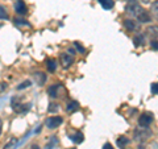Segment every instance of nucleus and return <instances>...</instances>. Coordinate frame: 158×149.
I'll return each instance as SVG.
<instances>
[{
	"instance_id": "0eeeda50",
	"label": "nucleus",
	"mask_w": 158,
	"mask_h": 149,
	"mask_svg": "<svg viewBox=\"0 0 158 149\" xmlns=\"http://www.w3.org/2000/svg\"><path fill=\"white\" fill-rule=\"evenodd\" d=\"M59 88H62V86H61L59 83H54V84H52V86L48 88L49 95H50L52 98H57V96H58V90H59Z\"/></svg>"
},
{
	"instance_id": "1a4fd4ad",
	"label": "nucleus",
	"mask_w": 158,
	"mask_h": 149,
	"mask_svg": "<svg viewBox=\"0 0 158 149\" xmlns=\"http://www.w3.org/2000/svg\"><path fill=\"white\" fill-rule=\"evenodd\" d=\"M124 27L129 32H133V31H136L137 29V24H136V21H133V20L127 19V20H124Z\"/></svg>"
},
{
	"instance_id": "c756f323",
	"label": "nucleus",
	"mask_w": 158,
	"mask_h": 149,
	"mask_svg": "<svg viewBox=\"0 0 158 149\" xmlns=\"http://www.w3.org/2000/svg\"><path fill=\"white\" fill-rule=\"evenodd\" d=\"M133 3H137V0H128V4H133Z\"/></svg>"
},
{
	"instance_id": "dca6fc26",
	"label": "nucleus",
	"mask_w": 158,
	"mask_h": 149,
	"mask_svg": "<svg viewBox=\"0 0 158 149\" xmlns=\"http://www.w3.org/2000/svg\"><path fill=\"white\" fill-rule=\"evenodd\" d=\"M148 33H149L153 38H158V27L157 25L149 27V28H148Z\"/></svg>"
},
{
	"instance_id": "bb28decb",
	"label": "nucleus",
	"mask_w": 158,
	"mask_h": 149,
	"mask_svg": "<svg viewBox=\"0 0 158 149\" xmlns=\"http://www.w3.org/2000/svg\"><path fill=\"white\" fill-rule=\"evenodd\" d=\"M150 46H152V49H154V50H158V41H152Z\"/></svg>"
},
{
	"instance_id": "2eb2a0df",
	"label": "nucleus",
	"mask_w": 158,
	"mask_h": 149,
	"mask_svg": "<svg viewBox=\"0 0 158 149\" xmlns=\"http://www.w3.org/2000/svg\"><path fill=\"white\" fill-rule=\"evenodd\" d=\"M79 108V103L77 100H71V102H69L67 103V107H66V110L69 112H73V111H75Z\"/></svg>"
},
{
	"instance_id": "6ab92c4d",
	"label": "nucleus",
	"mask_w": 158,
	"mask_h": 149,
	"mask_svg": "<svg viewBox=\"0 0 158 149\" xmlns=\"http://www.w3.org/2000/svg\"><path fill=\"white\" fill-rule=\"evenodd\" d=\"M152 13L158 19V0H156V2L152 4Z\"/></svg>"
},
{
	"instance_id": "9d476101",
	"label": "nucleus",
	"mask_w": 158,
	"mask_h": 149,
	"mask_svg": "<svg viewBox=\"0 0 158 149\" xmlns=\"http://www.w3.org/2000/svg\"><path fill=\"white\" fill-rule=\"evenodd\" d=\"M133 42H135V46H144L145 45V37L144 34H137V36L133 37Z\"/></svg>"
},
{
	"instance_id": "f3484780",
	"label": "nucleus",
	"mask_w": 158,
	"mask_h": 149,
	"mask_svg": "<svg viewBox=\"0 0 158 149\" xmlns=\"http://www.w3.org/2000/svg\"><path fill=\"white\" fill-rule=\"evenodd\" d=\"M46 66H48V70L49 71H54L57 67V62L54 59H48L46 61Z\"/></svg>"
},
{
	"instance_id": "20e7f679",
	"label": "nucleus",
	"mask_w": 158,
	"mask_h": 149,
	"mask_svg": "<svg viewBox=\"0 0 158 149\" xmlns=\"http://www.w3.org/2000/svg\"><path fill=\"white\" fill-rule=\"evenodd\" d=\"M59 59H61V65L65 67V69H67V67H70L73 65L74 56H71L70 53H62L61 57H59Z\"/></svg>"
},
{
	"instance_id": "2f4dec72",
	"label": "nucleus",
	"mask_w": 158,
	"mask_h": 149,
	"mask_svg": "<svg viewBox=\"0 0 158 149\" xmlns=\"http://www.w3.org/2000/svg\"><path fill=\"white\" fill-rule=\"evenodd\" d=\"M32 149H40V148H38V147H36V145H34V147H33Z\"/></svg>"
},
{
	"instance_id": "39448f33",
	"label": "nucleus",
	"mask_w": 158,
	"mask_h": 149,
	"mask_svg": "<svg viewBox=\"0 0 158 149\" xmlns=\"http://www.w3.org/2000/svg\"><path fill=\"white\" fill-rule=\"evenodd\" d=\"M153 123V115L152 113H142V115L138 117V124L141 127H149L150 124Z\"/></svg>"
},
{
	"instance_id": "9b49d317",
	"label": "nucleus",
	"mask_w": 158,
	"mask_h": 149,
	"mask_svg": "<svg viewBox=\"0 0 158 149\" xmlns=\"http://www.w3.org/2000/svg\"><path fill=\"white\" fill-rule=\"evenodd\" d=\"M13 110L19 113H24L29 110V104H13Z\"/></svg>"
},
{
	"instance_id": "5701e85b",
	"label": "nucleus",
	"mask_w": 158,
	"mask_h": 149,
	"mask_svg": "<svg viewBox=\"0 0 158 149\" xmlns=\"http://www.w3.org/2000/svg\"><path fill=\"white\" fill-rule=\"evenodd\" d=\"M58 143V140H57V138H56V136H54L53 138H52V141L50 143H49L48 144V145H46V149H53V147L54 145H56V144Z\"/></svg>"
},
{
	"instance_id": "b1692460",
	"label": "nucleus",
	"mask_w": 158,
	"mask_h": 149,
	"mask_svg": "<svg viewBox=\"0 0 158 149\" xmlns=\"http://www.w3.org/2000/svg\"><path fill=\"white\" fill-rule=\"evenodd\" d=\"M58 108H59V107L57 106V104L52 103V104H50V107L48 108V111H49V112H57V111H58Z\"/></svg>"
},
{
	"instance_id": "7c9ffc66",
	"label": "nucleus",
	"mask_w": 158,
	"mask_h": 149,
	"mask_svg": "<svg viewBox=\"0 0 158 149\" xmlns=\"http://www.w3.org/2000/svg\"><path fill=\"white\" fill-rule=\"evenodd\" d=\"M2 127H3V121H2V119H0V135H2Z\"/></svg>"
},
{
	"instance_id": "473e14b6",
	"label": "nucleus",
	"mask_w": 158,
	"mask_h": 149,
	"mask_svg": "<svg viewBox=\"0 0 158 149\" xmlns=\"http://www.w3.org/2000/svg\"><path fill=\"white\" fill-rule=\"evenodd\" d=\"M71 149H75V148H71Z\"/></svg>"
},
{
	"instance_id": "c85d7f7f",
	"label": "nucleus",
	"mask_w": 158,
	"mask_h": 149,
	"mask_svg": "<svg viewBox=\"0 0 158 149\" xmlns=\"http://www.w3.org/2000/svg\"><path fill=\"white\" fill-rule=\"evenodd\" d=\"M103 149H113V148H112V145L110 143H107V144H104V148H103Z\"/></svg>"
},
{
	"instance_id": "f03ea898",
	"label": "nucleus",
	"mask_w": 158,
	"mask_h": 149,
	"mask_svg": "<svg viewBox=\"0 0 158 149\" xmlns=\"http://www.w3.org/2000/svg\"><path fill=\"white\" fill-rule=\"evenodd\" d=\"M150 136H152V132L148 127H141L140 126L138 128L135 130V140L136 141H140V143L146 141Z\"/></svg>"
},
{
	"instance_id": "a878e982",
	"label": "nucleus",
	"mask_w": 158,
	"mask_h": 149,
	"mask_svg": "<svg viewBox=\"0 0 158 149\" xmlns=\"http://www.w3.org/2000/svg\"><path fill=\"white\" fill-rule=\"evenodd\" d=\"M152 92L153 94H158V82L152 84Z\"/></svg>"
},
{
	"instance_id": "393cba45",
	"label": "nucleus",
	"mask_w": 158,
	"mask_h": 149,
	"mask_svg": "<svg viewBox=\"0 0 158 149\" xmlns=\"http://www.w3.org/2000/svg\"><path fill=\"white\" fill-rule=\"evenodd\" d=\"M74 45H75V48H77L78 50L81 52L82 54H85V53H86V49L83 48V46H82V45H81V44H79V42H75V44H74Z\"/></svg>"
},
{
	"instance_id": "a211bd4d",
	"label": "nucleus",
	"mask_w": 158,
	"mask_h": 149,
	"mask_svg": "<svg viewBox=\"0 0 158 149\" xmlns=\"http://www.w3.org/2000/svg\"><path fill=\"white\" fill-rule=\"evenodd\" d=\"M16 143H17L16 138H11V140L7 143V145H4L3 149H13L15 147H16Z\"/></svg>"
},
{
	"instance_id": "4be33fe9",
	"label": "nucleus",
	"mask_w": 158,
	"mask_h": 149,
	"mask_svg": "<svg viewBox=\"0 0 158 149\" xmlns=\"http://www.w3.org/2000/svg\"><path fill=\"white\" fill-rule=\"evenodd\" d=\"M29 86H31V81H24L20 86H17V90H23V88L29 87Z\"/></svg>"
},
{
	"instance_id": "7ed1b4c3",
	"label": "nucleus",
	"mask_w": 158,
	"mask_h": 149,
	"mask_svg": "<svg viewBox=\"0 0 158 149\" xmlns=\"http://www.w3.org/2000/svg\"><path fill=\"white\" fill-rule=\"evenodd\" d=\"M63 121V119L61 116H52V117H48L46 119V127L49 128V130H56V128L58 126H61Z\"/></svg>"
},
{
	"instance_id": "6e6552de",
	"label": "nucleus",
	"mask_w": 158,
	"mask_h": 149,
	"mask_svg": "<svg viewBox=\"0 0 158 149\" xmlns=\"http://www.w3.org/2000/svg\"><path fill=\"white\" fill-rule=\"evenodd\" d=\"M34 81L37 82V84L42 86V84L45 83V81H46V75L44 73H41V71H37V73H34Z\"/></svg>"
},
{
	"instance_id": "f257e3e1",
	"label": "nucleus",
	"mask_w": 158,
	"mask_h": 149,
	"mask_svg": "<svg viewBox=\"0 0 158 149\" xmlns=\"http://www.w3.org/2000/svg\"><path fill=\"white\" fill-rule=\"evenodd\" d=\"M127 12L132 13L133 16H136L138 21L141 23H149L152 21V16L150 13L144 9L141 6H138V3H133V4H127Z\"/></svg>"
},
{
	"instance_id": "423d86ee",
	"label": "nucleus",
	"mask_w": 158,
	"mask_h": 149,
	"mask_svg": "<svg viewBox=\"0 0 158 149\" xmlns=\"http://www.w3.org/2000/svg\"><path fill=\"white\" fill-rule=\"evenodd\" d=\"M15 11H16V13L19 15H27L28 12V8L25 6V3H24V0H15Z\"/></svg>"
},
{
	"instance_id": "aec40b11",
	"label": "nucleus",
	"mask_w": 158,
	"mask_h": 149,
	"mask_svg": "<svg viewBox=\"0 0 158 149\" xmlns=\"http://www.w3.org/2000/svg\"><path fill=\"white\" fill-rule=\"evenodd\" d=\"M0 19L4 20V19H8V13H7V9L4 8L3 6H0Z\"/></svg>"
},
{
	"instance_id": "412c9836",
	"label": "nucleus",
	"mask_w": 158,
	"mask_h": 149,
	"mask_svg": "<svg viewBox=\"0 0 158 149\" xmlns=\"http://www.w3.org/2000/svg\"><path fill=\"white\" fill-rule=\"evenodd\" d=\"M15 24H16V25H27V27H29V24L23 19H15Z\"/></svg>"
},
{
	"instance_id": "cd10ccee",
	"label": "nucleus",
	"mask_w": 158,
	"mask_h": 149,
	"mask_svg": "<svg viewBox=\"0 0 158 149\" xmlns=\"http://www.w3.org/2000/svg\"><path fill=\"white\" fill-rule=\"evenodd\" d=\"M7 87H8V84L7 83H0V92H2V91H4V90H7Z\"/></svg>"
},
{
	"instance_id": "4468645a",
	"label": "nucleus",
	"mask_w": 158,
	"mask_h": 149,
	"mask_svg": "<svg viewBox=\"0 0 158 149\" xmlns=\"http://www.w3.org/2000/svg\"><path fill=\"white\" fill-rule=\"evenodd\" d=\"M100 3V6L104 9H111L113 6H115V2L113 0H98Z\"/></svg>"
},
{
	"instance_id": "f8f14e48",
	"label": "nucleus",
	"mask_w": 158,
	"mask_h": 149,
	"mask_svg": "<svg viewBox=\"0 0 158 149\" xmlns=\"http://www.w3.org/2000/svg\"><path fill=\"white\" fill-rule=\"evenodd\" d=\"M129 143H131V140L128 137H125V136H121V137L117 138V145H118V148H121V149H124Z\"/></svg>"
},
{
	"instance_id": "ddd939ff",
	"label": "nucleus",
	"mask_w": 158,
	"mask_h": 149,
	"mask_svg": "<svg viewBox=\"0 0 158 149\" xmlns=\"http://www.w3.org/2000/svg\"><path fill=\"white\" fill-rule=\"evenodd\" d=\"M70 138H71V140L75 143V144H79V143H82L83 140H85V137H83V133H82V132H75L74 135L70 136Z\"/></svg>"
}]
</instances>
